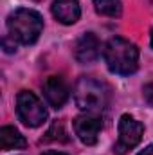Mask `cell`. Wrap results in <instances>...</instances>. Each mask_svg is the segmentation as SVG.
<instances>
[{"label": "cell", "mask_w": 153, "mask_h": 155, "mask_svg": "<svg viewBox=\"0 0 153 155\" xmlns=\"http://www.w3.org/2000/svg\"><path fill=\"white\" fill-rule=\"evenodd\" d=\"M103 58L110 72L119 76H130L139 67V49L130 40L121 36L110 38L105 45Z\"/></svg>", "instance_id": "cell-1"}, {"label": "cell", "mask_w": 153, "mask_h": 155, "mask_svg": "<svg viewBox=\"0 0 153 155\" xmlns=\"http://www.w3.org/2000/svg\"><path fill=\"white\" fill-rule=\"evenodd\" d=\"M74 101L77 108L86 114L103 112L110 101V88L96 78L81 76L74 85Z\"/></svg>", "instance_id": "cell-2"}, {"label": "cell", "mask_w": 153, "mask_h": 155, "mask_svg": "<svg viewBox=\"0 0 153 155\" xmlns=\"http://www.w3.org/2000/svg\"><path fill=\"white\" fill-rule=\"evenodd\" d=\"M43 31V18L38 11L20 7L7 16V33L13 41L33 45Z\"/></svg>", "instance_id": "cell-3"}, {"label": "cell", "mask_w": 153, "mask_h": 155, "mask_svg": "<svg viewBox=\"0 0 153 155\" xmlns=\"http://www.w3.org/2000/svg\"><path fill=\"white\" fill-rule=\"evenodd\" d=\"M16 114L25 126L38 128L47 119V108L33 92L22 90L16 96Z\"/></svg>", "instance_id": "cell-4"}, {"label": "cell", "mask_w": 153, "mask_h": 155, "mask_svg": "<svg viewBox=\"0 0 153 155\" xmlns=\"http://www.w3.org/2000/svg\"><path fill=\"white\" fill-rule=\"evenodd\" d=\"M144 135V126L142 123H139L135 117L128 116H121L119 119V137L117 143L114 144V153L115 155H126L130 150H133L141 139Z\"/></svg>", "instance_id": "cell-5"}, {"label": "cell", "mask_w": 153, "mask_h": 155, "mask_svg": "<svg viewBox=\"0 0 153 155\" xmlns=\"http://www.w3.org/2000/svg\"><path fill=\"white\" fill-rule=\"evenodd\" d=\"M101 128H103V121L96 114H83L74 119V132L77 139L86 146H92L97 143Z\"/></svg>", "instance_id": "cell-6"}, {"label": "cell", "mask_w": 153, "mask_h": 155, "mask_svg": "<svg viewBox=\"0 0 153 155\" xmlns=\"http://www.w3.org/2000/svg\"><path fill=\"white\" fill-rule=\"evenodd\" d=\"M43 96L52 108H61L69 99V87L61 76H49L43 83Z\"/></svg>", "instance_id": "cell-7"}, {"label": "cell", "mask_w": 153, "mask_h": 155, "mask_svg": "<svg viewBox=\"0 0 153 155\" xmlns=\"http://www.w3.org/2000/svg\"><path fill=\"white\" fill-rule=\"evenodd\" d=\"M99 40L94 33H85L76 40L74 45V58L79 63H92L99 56Z\"/></svg>", "instance_id": "cell-8"}, {"label": "cell", "mask_w": 153, "mask_h": 155, "mask_svg": "<svg viewBox=\"0 0 153 155\" xmlns=\"http://www.w3.org/2000/svg\"><path fill=\"white\" fill-rule=\"evenodd\" d=\"M50 11H52V16L63 25L76 24L81 16V7L77 0H54Z\"/></svg>", "instance_id": "cell-9"}, {"label": "cell", "mask_w": 153, "mask_h": 155, "mask_svg": "<svg viewBox=\"0 0 153 155\" xmlns=\"http://www.w3.org/2000/svg\"><path fill=\"white\" fill-rule=\"evenodd\" d=\"M0 146L4 150H22L27 146V141L15 126H2L0 128Z\"/></svg>", "instance_id": "cell-10"}, {"label": "cell", "mask_w": 153, "mask_h": 155, "mask_svg": "<svg viewBox=\"0 0 153 155\" xmlns=\"http://www.w3.org/2000/svg\"><path fill=\"white\" fill-rule=\"evenodd\" d=\"M94 9L103 16H119L122 13L121 0H94Z\"/></svg>", "instance_id": "cell-11"}, {"label": "cell", "mask_w": 153, "mask_h": 155, "mask_svg": "<svg viewBox=\"0 0 153 155\" xmlns=\"http://www.w3.org/2000/svg\"><path fill=\"white\" fill-rule=\"evenodd\" d=\"M45 135H47V137H43V141H67V137H65L67 134H65L61 123H54L52 128H50Z\"/></svg>", "instance_id": "cell-12"}, {"label": "cell", "mask_w": 153, "mask_h": 155, "mask_svg": "<svg viewBox=\"0 0 153 155\" xmlns=\"http://www.w3.org/2000/svg\"><path fill=\"white\" fill-rule=\"evenodd\" d=\"M142 96H144V99H146V103L153 107V81L151 83H148L144 88H142Z\"/></svg>", "instance_id": "cell-13"}, {"label": "cell", "mask_w": 153, "mask_h": 155, "mask_svg": "<svg viewBox=\"0 0 153 155\" xmlns=\"http://www.w3.org/2000/svg\"><path fill=\"white\" fill-rule=\"evenodd\" d=\"M137 155H153V144H150V146H146L142 152H139Z\"/></svg>", "instance_id": "cell-14"}, {"label": "cell", "mask_w": 153, "mask_h": 155, "mask_svg": "<svg viewBox=\"0 0 153 155\" xmlns=\"http://www.w3.org/2000/svg\"><path fill=\"white\" fill-rule=\"evenodd\" d=\"M41 155H67V153H63V152H54V150H49V152H43Z\"/></svg>", "instance_id": "cell-15"}, {"label": "cell", "mask_w": 153, "mask_h": 155, "mask_svg": "<svg viewBox=\"0 0 153 155\" xmlns=\"http://www.w3.org/2000/svg\"><path fill=\"white\" fill-rule=\"evenodd\" d=\"M150 43H151V47H153V29H151V35H150Z\"/></svg>", "instance_id": "cell-16"}, {"label": "cell", "mask_w": 153, "mask_h": 155, "mask_svg": "<svg viewBox=\"0 0 153 155\" xmlns=\"http://www.w3.org/2000/svg\"><path fill=\"white\" fill-rule=\"evenodd\" d=\"M36 2H38V0H36Z\"/></svg>", "instance_id": "cell-17"}]
</instances>
